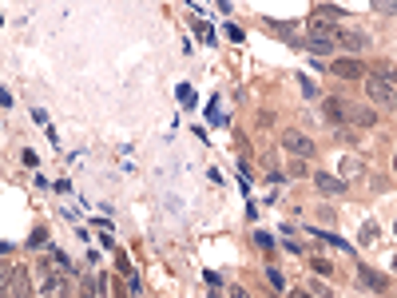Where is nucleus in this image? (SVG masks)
<instances>
[{
  "label": "nucleus",
  "mask_w": 397,
  "mask_h": 298,
  "mask_svg": "<svg viewBox=\"0 0 397 298\" xmlns=\"http://www.w3.org/2000/svg\"><path fill=\"white\" fill-rule=\"evenodd\" d=\"M362 171H366L362 155H342V163H337V175H342V179H357Z\"/></svg>",
  "instance_id": "nucleus-12"
},
{
  "label": "nucleus",
  "mask_w": 397,
  "mask_h": 298,
  "mask_svg": "<svg viewBox=\"0 0 397 298\" xmlns=\"http://www.w3.org/2000/svg\"><path fill=\"white\" fill-rule=\"evenodd\" d=\"M357 282H362L366 290H377V294L389 287V278H386V275H377V270H369L366 263H357Z\"/></svg>",
  "instance_id": "nucleus-8"
},
{
  "label": "nucleus",
  "mask_w": 397,
  "mask_h": 298,
  "mask_svg": "<svg viewBox=\"0 0 397 298\" xmlns=\"http://www.w3.org/2000/svg\"><path fill=\"white\" fill-rule=\"evenodd\" d=\"M290 175H294V179H306V175H310L306 159H294V163H290Z\"/></svg>",
  "instance_id": "nucleus-21"
},
{
  "label": "nucleus",
  "mask_w": 397,
  "mask_h": 298,
  "mask_svg": "<svg viewBox=\"0 0 397 298\" xmlns=\"http://www.w3.org/2000/svg\"><path fill=\"white\" fill-rule=\"evenodd\" d=\"M310 183H314V191L322 199H342L350 191V183L342 175H330V171H314V175H310Z\"/></svg>",
  "instance_id": "nucleus-5"
},
{
  "label": "nucleus",
  "mask_w": 397,
  "mask_h": 298,
  "mask_svg": "<svg viewBox=\"0 0 397 298\" xmlns=\"http://www.w3.org/2000/svg\"><path fill=\"white\" fill-rule=\"evenodd\" d=\"M310 270H318V275H334V263L322 255H310Z\"/></svg>",
  "instance_id": "nucleus-20"
},
{
  "label": "nucleus",
  "mask_w": 397,
  "mask_h": 298,
  "mask_svg": "<svg viewBox=\"0 0 397 298\" xmlns=\"http://www.w3.org/2000/svg\"><path fill=\"white\" fill-rule=\"evenodd\" d=\"M255 243H258V247H262V250H274V238H270V235H262V231H258V235H255Z\"/></svg>",
  "instance_id": "nucleus-23"
},
{
  "label": "nucleus",
  "mask_w": 397,
  "mask_h": 298,
  "mask_svg": "<svg viewBox=\"0 0 397 298\" xmlns=\"http://www.w3.org/2000/svg\"><path fill=\"white\" fill-rule=\"evenodd\" d=\"M314 219H318V223H314V227H337V211L334 207H330V203H322V207H314Z\"/></svg>",
  "instance_id": "nucleus-14"
},
{
  "label": "nucleus",
  "mask_w": 397,
  "mask_h": 298,
  "mask_svg": "<svg viewBox=\"0 0 397 298\" xmlns=\"http://www.w3.org/2000/svg\"><path fill=\"white\" fill-rule=\"evenodd\" d=\"M377 238H381V227H377L374 219H366L357 227V247H377Z\"/></svg>",
  "instance_id": "nucleus-10"
},
{
  "label": "nucleus",
  "mask_w": 397,
  "mask_h": 298,
  "mask_svg": "<svg viewBox=\"0 0 397 298\" xmlns=\"http://www.w3.org/2000/svg\"><path fill=\"white\" fill-rule=\"evenodd\" d=\"M393 275H397V255H393Z\"/></svg>",
  "instance_id": "nucleus-30"
},
{
  "label": "nucleus",
  "mask_w": 397,
  "mask_h": 298,
  "mask_svg": "<svg viewBox=\"0 0 397 298\" xmlns=\"http://www.w3.org/2000/svg\"><path fill=\"white\" fill-rule=\"evenodd\" d=\"M40 290H44V294H60V290H64V275H52V270L44 267V282H40Z\"/></svg>",
  "instance_id": "nucleus-16"
},
{
  "label": "nucleus",
  "mask_w": 397,
  "mask_h": 298,
  "mask_svg": "<svg viewBox=\"0 0 397 298\" xmlns=\"http://www.w3.org/2000/svg\"><path fill=\"white\" fill-rule=\"evenodd\" d=\"M91 290H96V278H84V290H79V298H96Z\"/></svg>",
  "instance_id": "nucleus-25"
},
{
  "label": "nucleus",
  "mask_w": 397,
  "mask_h": 298,
  "mask_svg": "<svg viewBox=\"0 0 397 298\" xmlns=\"http://www.w3.org/2000/svg\"><path fill=\"white\" fill-rule=\"evenodd\" d=\"M393 238H397V215H393Z\"/></svg>",
  "instance_id": "nucleus-29"
},
{
  "label": "nucleus",
  "mask_w": 397,
  "mask_h": 298,
  "mask_svg": "<svg viewBox=\"0 0 397 298\" xmlns=\"http://www.w3.org/2000/svg\"><path fill=\"white\" fill-rule=\"evenodd\" d=\"M28 294H32L28 270H24V267H9V278H4V298H28Z\"/></svg>",
  "instance_id": "nucleus-7"
},
{
  "label": "nucleus",
  "mask_w": 397,
  "mask_h": 298,
  "mask_svg": "<svg viewBox=\"0 0 397 298\" xmlns=\"http://www.w3.org/2000/svg\"><path fill=\"white\" fill-rule=\"evenodd\" d=\"M346 16V9H337V4H318L314 12H310V24H318V28H334V24H326V20H342Z\"/></svg>",
  "instance_id": "nucleus-9"
},
{
  "label": "nucleus",
  "mask_w": 397,
  "mask_h": 298,
  "mask_svg": "<svg viewBox=\"0 0 397 298\" xmlns=\"http://www.w3.org/2000/svg\"><path fill=\"white\" fill-rule=\"evenodd\" d=\"M334 36H337V48L342 52H369L374 48V36H369V32H362V28H346V24H337L334 28Z\"/></svg>",
  "instance_id": "nucleus-3"
},
{
  "label": "nucleus",
  "mask_w": 397,
  "mask_h": 298,
  "mask_svg": "<svg viewBox=\"0 0 397 298\" xmlns=\"http://www.w3.org/2000/svg\"><path fill=\"white\" fill-rule=\"evenodd\" d=\"M294 298H314V294H310V290H298V294Z\"/></svg>",
  "instance_id": "nucleus-27"
},
{
  "label": "nucleus",
  "mask_w": 397,
  "mask_h": 298,
  "mask_svg": "<svg viewBox=\"0 0 397 298\" xmlns=\"http://www.w3.org/2000/svg\"><path fill=\"white\" fill-rule=\"evenodd\" d=\"M350 119H354L357 128H374V123H377V108H374V104H362V108H350Z\"/></svg>",
  "instance_id": "nucleus-11"
},
{
  "label": "nucleus",
  "mask_w": 397,
  "mask_h": 298,
  "mask_svg": "<svg viewBox=\"0 0 397 298\" xmlns=\"http://www.w3.org/2000/svg\"><path fill=\"white\" fill-rule=\"evenodd\" d=\"M369 9H374L377 16H393V12H397V0H369Z\"/></svg>",
  "instance_id": "nucleus-19"
},
{
  "label": "nucleus",
  "mask_w": 397,
  "mask_h": 298,
  "mask_svg": "<svg viewBox=\"0 0 397 298\" xmlns=\"http://www.w3.org/2000/svg\"><path fill=\"white\" fill-rule=\"evenodd\" d=\"M393 171H397V148H393Z\"/></svg>",
  "instance_id": "nucleus-28"
},
{
  "label": "nucleus",
  "mask_w": 397,
  "mask_h": 298,
  "mask_svg": "<svg viewBox=\"0 0 397 298\" xmlns=\"http://www.w3.org/2000/svg\"><path fill=\"white\" fill-rule=\"evenodd\" d=\"M310 294H314V298H330V287H326V282H318V278H310Z\"/></svg>",
  "instance_id": "nucleus-22"
},
{
  "label": "nucleus",
  "mask_w": 397,
  "mask_h": 298,
  "mask_svg": "<svg viewBox=\"0 0 397 298\" xmlns=\"http://www.w3.org/2000/svg\"><path fill=\"white\" fill-rule=\"evenodd\" d=\"M362 84H366V99L374 104V108H397V84H389V79L374 76V72H369Z\"/></svg>",
  "instance_id": "nucleus-2"
},
{
  "label": "nucleus",
  "mask_w": 397,
  "mask_h": 298,
  "mask_svg": "<svg viewBox=\"0 0 397 298\" xmlns=\"http://www.w3.org/2000/svg\"><path fill=\"white\" fill-rule=\"evenodd\" d=\"M374 76H381V79H389V84H397V68H393V64H386V60H377V64H374Z\"/></svg>",
  "instance_id": "nucleus-18"
},
{
  "label": "nucleus",
  "mask_w": 397,
  "mask_h": 298,
  "mask_svg": "<svg viewBox=\"0 0 397 298\" xmlns=\"http://www.w3.org/2000/svg\"><path fill=\"white\" fill-rule=\"evenodd\" d=\"M230 298H250V294H247V287H230Z\"/></svg>",
  "instance_id": "nucleus-26"
},
{
  "label": "nucleus",
  "mask_w": 397,
  "mask_h": 298,
  "mask_svg": "<svg viewBox=\"0 0 397 298\" xmlns=\"http://www.w3.org/2000/svg\"><path fill=\"white\" fill-rule=\"evenodd\" d=\"M326 68H330V76H337V79H366L369 76V68L354 56H337V60H330Z\"/></svg>",
  "instance_id": "nucleus-6"
},
{
  "label": "nucleus",
  "mask_w": 397,
  "mask_h": 298,
  "mask_svg": "<svg viewBox=\"0 0 397 298\" xmlns=\"http://www.w3.org/2000/svg\"><path fill=\"white\" fill-rule=\"evenodd\" d=\"M306 52H314V56H334L337 52V36H334V28H318V24H310V32H306Z\"/></svg>",
  "instance_id": "nucleus-4"
},
{
  "label": "nucleus",
  "mask_w": 397,
  "mask_h": 298,
  "mask_svg": "<svg viewBox=\"0 0 397 298\" xmlns=\"http://www.w3.org/2000/svg\"><path fill=\"white\" fill-rule=\"evenodd\" d=\"M278 143H282V151L294 159H314L318 155V143L306 136V131H298V128H282L278 131Z\"/></svg>",
  "instance_id": "nucleus-1"
},
{
  "label": "nucleus",
  "mask_w": 397,
  "mask_h": 298,
  "mask_svg": "<svg viewBox=\"0 0 397 298\" xmlns=\"http://www.w3.org/2000/svg\"><path fill=\"white\" fill-rule=\"evenodd\" d=\"M298 92H302V99H310V104H318V99H322V88H318L310 76H302V72H298Z\"/></svg>",
  "instance_id": "nucleus-13"
},
{
  "label": "nucleus",
  "mask_w": 397,
  "mask_h": 298,
  "mask_svg": "<svg viewBox=\"0 0 397 298\" xmlns=\"http://www.w3.org/2000/svg\"><path fill=\"white\" fill-rule=\"evenodd\" d=\"M322 108H326V123H337V119H342V116H346V104H342V99H334V96H330V99H322Z\"/></svg>",
  "instance_id": "nucleus-15"
},
{
  "label": "nucleus",
  "mask_w": 397,
  "mask_h": 298,
  "mask_svg": "<svg viewBox=\"0 0 397 298\" xmlns=\"http://www.w3.org/2000/svg\"><path fill=\"white\" fill-rule=\"evenodd\" d=\"M267 287L270 290H286V275H282L278 267H267Z\"/></svg>",
  "instance_id": "nucleus-17"
},
{
  "label": "nucleus",
  "mask_w": 397,
  "mask_h": 298,
  "mask_svg": "<svg viewBox=\"0 0 397 298\" xmlns=\"http://www.w3.org/2000/svg\"><path fill=\"white\" fill-rule=\"evenodd\" d=\"M44 298H60V294H44Z\"/></svg>",
  "instance_id": "nucleus-31"
},
{
  "label": "nucleus",
  "mask_w": 397,
  "mask_h": 298,
  "mask_svg": "<svg viewBox=\"0 0 397 298\" xmlns=\"http://www.w3.org/2000/svg\"><path fill=\"white\" fill-rule=\"evenodd\" d=\"M203 278H207V287H211V290H218V287H223V275H215V270H207Z\"/></svg>",
  "instance_id": "nucleus-24"
}]
</instances>
